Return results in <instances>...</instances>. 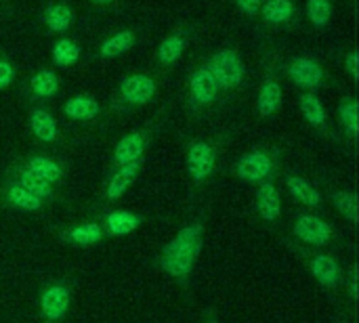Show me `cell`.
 Listing matches in <instances>:
<instances>
[{"label": "cell", "mask_w": 359, "mask_h": 323, "mask_svg": "<svg viewBox=\"0 0 359 323\" xmlns=\"http://www.w3.org/2000/svg\"><path fill=\"white\" fill-rule=\"evenodd\" d=\"M282 99H284L282 86L276 80H265L261 90H259V97H257V111H259V116H263V118L273 116L282 107Z\"/></svg>", "instance_id": "cell-15"}, {"label": "cell", "mask_w": 359, "mask_h": 323, "mask_svg": "<svg viewBox=\"0 0 359 323\" xmlns=\"http://www.w3.org/2000/svg\"><path fill=\"white\" fill-rule=\"evenodd\" d=\"M294 235L309 244V246H326L330 244L332 235H334V229L330 223L318 219V217H311V214H301L294 223Z\"/></svg>", "instance_id": "cell-5"}, {"label": "cell", "mask_w": 359, "mask_h": 323, "mask_svg": "<svg viewBox=\"0 0 359 323\" xmlns=\"http://www.w3.org/2000/svg\"><path fill=\"white\" fill-rule=\"evenodd\" d=\"M29 128H32L34 137L40 139L42 143H53L57 139V122H55L53 114L46 109H40V107L32 109Z\"/></svg>", "instance_id": "cell-17"}, {"label": "cell", "mask_w": 359, "mask_h": 323, "mask_svg": "<svg viewBox=\"0 0 359 323\" xmlns=\"http://www.w3.org/2000/svg\"><path fill=\"white\" fill-rule=\"evenodd\" d=\"M255 206H257L259 217L267 223H273L282 217V198H280L278 187L271 181H265L257 187Z\"/></svg>", "instance_id": "cell-9"}, {"label": "cell", "mask_w": 359, "mask_h": 323, "mask_svg": "<svg viewBox=\"0 0 359 323\" xmlns=\"http://www.w3.org/2000/svg\"><path fill=\"white\" fill-rule=\"evenodd\" d=\"M358 65H359L358 50H351V53H347L345 67H347V71H349V76H351L353 80H358Z\"/></svg>", "instance_id": "cell-35"}, {"label": "cell", "mask_w": 359, "mask_h": 323, "mask_svg": "<svg viewBox=\"0 0 359 323\" xmlns=\"http://www.w3.org/2000/svg\"><path fill=\"white\" fill-rule=\"evenodd\" d=\"M309 269H311L313 277L324 288H330V290L339 288V284H341V267H339V263L332 256H328V254L313 256L311 263H309Z\"/></svg>", "instance_id": "cell-13"}, {"label": "cell", "mask_w": 359, "mask_h": 323, "mask_svg": "<svg viewBox=\"0 0 359 323\" xmlns=\"http://www.w3.org/2000/svg\"><path fill=\"white\" fill-rule=\"evenodd\" d=\"M69 290L61 284L48 286L40 294V311L48 322H59L69 309Z\"/></svg>", "instance_id": "cell-8"}, {"label": "cell", "mask_w": 359, "mask_h": 323, "mask_svg": "<svg viewBox=\"0 0 359 323\" xmlns=\"http://www.w3.org/2000/svg\"><path fill=\"white\" fill-rule=\"evenodd\" d=\"M202 233L204 227L200 223H191L183 227L164 248L160 254V269L177 280H185L191 275L196 261L202 250Z\"/></svg>", "instance_id": "cell-1"}, {"label": "cell", "mask_w": 359, "mask_h": 323, "mask_svg": "<svg viewBox=\"0 0 359 323\" xmlns=\"http://www.w3.org/2000/svg\"><path fill=\"white\" fill-rule=\"evenodd\" d=\"M15 183H19L23 189H27L29 193H34V195L40 198L42 202L48 200V198H53V185L46 183V181H42L40 177H36V174L29 172L27 168H21V170L17 172V181H15Z\"/></svg>", "instance_id": "cell-28"}, {"label": "cell", "mask_w": 359, "mask_h": 323, "mask_svg": "<svg viewBox=\"0 0 359 323\" xmlns=\"http://www.w3.org/2000/svg\"><path fill=\"white\" fill-rule=\"evenodd\" d=\"M301 111L305 116V120L316 126V128H324L326 126V111L322 101L313 95V92H303L301 95Z\"/></svg>", "instance_id": "cell-27"}, {"label": "cell", "mask_w": 359, "mask_h": 323, "mask_svg": "<svg viewBox=\"0 0 359 323\" xmlns=\"http://www.w3.org/2000/svg\"><path fill=\"white\" fill-rule=\"evenodd\" d=\"M307 15L316 27H326L332 19L330 0H307Z\"/></svg>", "instance_id": "cell-31"}, {"label": "cell", "mask_w": 359, "mask_h": 323, "mask_svg": "<svg viewBox=\"0 0 359 323\" xmlns=\"http://www.w3.org/2000/svg\"><path fill=\"white\" fill-rule=\"evenodd\" d=\"M42 21L46 23V27L50 32H65L74 23V11L63 2H57V4H50L44 8Z\"/></svg>", "instance_id": "cell-19"}, {"label": "cell", "mask_w": 359, "mask_h": 323, "mask_svg": "<svg viewBox=\"0 0 359 323\" xmlns=\"http://www.w3.org/2000/svg\"><path fill=\"white\" fill-rule=\"evenodd\" d=\"M141 162H143V160L133 162V164H126V166H118V168H116V172L109 177L107 187H105V195H107V200H120V198L130 189V185L135 183V179H137V177H139V172H141Z\"/></svg>", "instance_id": "cell-12"}, {"label": "cell", "mask_w": 359, "mask_h": 323, "mask_svg": "<svg viewBox=\"0 0 359 323\" xmlns=\"http://www.w3.org/2000/svg\"><path fill=\"white\" fill-rule=\"evenodd\" d=\"M13 78H15V67H13V63L6 61V59H0V90L8 88L11 82H13Z\"/></svg>", "instance_id": "cell-33"}, {"label": "cell", "mask_w": 359, "mask_h": 323, "mask_svg": "<svg viewBox=\"0 0 359 323\" xmlns=\"http://www.w3.org/2000/svg\"><path fill=\"white\" fill-rule=\"evenodd\" d=\"M63 111L69 120L88 122L99 116V103L93 95H76L67 99V103L63 105Z\"/></svg>", "instance_id": "cell-14"}, {"label": "cell", "mask_w": 359, "mask_h": 323, "mask_svg": "<svg viewBox=\"0 0 359 323\" xmlns=\"http://www.w3.org/2000/svg\"><path fill=\"white\" fill-rule=\"evenodd\" d=\"M288 74L292 78V82L301 88H305L307 92H313L322 80H324V69L316 59L309 57H297L288 63Z\"/></svg>", "instance_id": "cell-6"}, {"label": "cell", "mask_w": 359, "mask_h": 323, "mask_svg": "<svg viewBox=\"0 0 359 323\" xmlns=\"http://www.w3.org/2000/svg\"><path fill=\"white\" fill-rule=\"evenodd\" d=\"M6 202L23 212H36L44 206V202L40 198H36L34 193H29L27 189H23L19 183H11L6 187Z\"/></svg>", "instance_id": "cell-21"}, {"label": "cell", "mask_w": 359, "mask_h": 323, "mask_svg": "<svg viewBox=\"0 0 359 323\" xmlns=\"http://www.w3.org/2000/svg\"><path fill=\"white\" fill-rule=\"evenodd\" d=\"M185 38L181 36V34H170V36H166L162 42H160V46H158V59H160V63H164V65H172V63H177L179 59H181V55H183V50H185Z\"/></svg>", "instance_id": "cell-24"}, {"label": "cell", "mask_w": 359, "mask_h": 323, "mask_svg": "<svg viewBox=\"0 0 359 323\" xmlns=\"http://www.w3.org/2000/svg\"><path fill=\"white\" fill-rule=\"evenodd\" d=\"M145 145H147V141H145L143 132H130V135L122 137L116 143V147H114V162H116V166H126V164L143 160Z\"/></svg>", "instance_id": "cell-11"}, {"label": "cell", "mask_w": 359, "mask_h": 323, "mask_svg": "<svg viewBox=\"0 0 359 323\" xmlns=\"http://www.w3.org/2000/svg\"><path fill=\"white\" fill-rule=\"evenodd\" d=\"M156 95V82L154 78L145 74H133L122 80L120 84V97L128 105H145Z\"/></svg>", "instance_id": "cell-7"}, {"label": "cell", "mask_w": 359, "mask_h": 323, "mask_svg": "<svg viewBox=\"0 0 359 323\" xmlns=\"http://www.w3.org/2000/svg\"><path fill=\"white\" fill-rule=\"evenodd\" d=\"M80 57V46L69 40V38H61L53 44V50H50V59L55 65L59 67H69L78 61Z\"/></svg>", "instance_id": "cell-25"}, {"label": "cell", "mask_w": 359, "mask_h": 323, "mask_svg": "<svg viewBox=\"0 0 359 323\" xmlns=\"http://www.w3.org/2000/svg\"><path fill=\"white\" fill-rule=\"evenodd\" d=\"M210 323H215V322H210Z\"/></svg>", "instance_id": "cell-38"}, {"label": "cell", "mask_w": 359, "mask_h": 323, "mask_svg": "<svg viewBox=\"0 0 359 323\" xmlns=\"http://www.w3.org/2000/svg\"><path fill=\"white\" fill-rule=\"evenodd\" d=\"M219 90L221 88H219L215 76L210 74V69L206 65L198 67L191 74V78H189V92H191V97H194V101L198 105H210L217 99Z\"/></svg>", "instance_id": "cell-10"}, {"label": "cell", "mask_w": 359, "mask_h": 323, "mask_svg": "<svg viewBox=\"0 0 359 323\" xmlns=\"http://www.w3.org/2000/svg\"><path fill=\"white\" fill-rule=\"evenodd\" d=\"M349 288H351V298L355 301L358 298V269L351 271V282H349Z\"/></svg>", "instance_id": "cell-36"}, {"label": "cell", "mask_w": 359, "mask_h": 323, "mask_svg": "<svg viewBox=\"0 0 359 323\" xmlns=\"http://www.w3.org/2000/svg\"><path fill=\"white\" fill-rule=\"evenodd\" d=\"M25 168H27L29 172H34L36 177H40L42 181L50 183V185H53V183H59L61 177H63L61 166H59L55 160L46 158V156H32V158L27 160Z\"/></svg>", "instance_id": "cell-22"}, {"label": "cell", "mask_w": 359, "mask_h": 323, "mask_svg": "<svg viewBox=\"0 0 359 323\" xmlns=\"http://www.w3.org/2000/svg\"><path fill=\"white\" fill-rule=\"evenodd\" d=\"M67 240L78 246H93L103 240V229L97 223H82L67 231Z\"/></svg>", "instance_id": "cell-29"}, {"label": "cell", "mask_w": 359, "mask_h": 323, "mask_svg": "<svg viewBox=\"0 0 359 323\" xmlns=\"http://www.w3.org/2000/svg\"><path fill=\"white\" fill-rule=\"evenodd\" d=\"M88 2H93V4H109L114 0H88Z\"/></svg>", "instance_id": "cell-37"}, {"label": "cell", "mask_w": 359, "mask_h": 323, "mask_svg": "<svg viewBox=\"0 0 359 323\" xmlns=\"http://www.w3.org/2000/svg\"><path fill=\"white\" fill-rule=\"evenodd\" d=\"M286 187H288V191L292 193L294 200H299L301 204H305L309 208H320L322 202H324L322 193L303 177H288Z\"/></svg>", "instance_id": "cell-18"}, {"label": "cell", "mask_w": 359, "mask_h": 323, "mask_svg": "<svg viewBox=\"0 0 359 323\" xmlns=\"http://www.w3.org/2000/svg\"><path fill=\"white\" fill-rule=\"evenodd\" d=\"M236 4L246 15H257L261 11V6H263V0H236Z\"/></svg>", "instance_id": "cell-34"}, {"label": "cell", "mask_w": 359, "mask_h": 323, "mask_svg": "<svg viewBox=\"0 0 359 323\" xmlns=\"http://www.w3.org/2000/svg\"><path fill=\"white\" fill-rule=\"evenodd\" d=\"M133 44H135V32L133 29H122V32H116L114 36H109L107 40H103V44L99 48V55L103 59H114V57H120L126 50H130Z\"/></svg>", "instance_id": "cell-20"}, {"label": "cell", "mask_w": 359, "mask_h": 323, "mask_svg": "<svg viewBox=\"0 0 359 323\" xmlns=\"http://www.w3.org/2000/svg\"><path fill=\"white\" fill-rule=\"evenodd\" d=\"M29 86H32V92L40 99H48V97H55L57 90H59V78L55 71L50 69H40L38 74H34V78L29 80Z\"/></svg>", "instance_id": "cell-26"}, {"label": "cell", "mask_w": 359, "mask_h": 323, "mask_svg": "<svg viewBox=\"0 0 359 323\" xmlns=\"http://www.w3.org/2000/svg\"><path fill=\"white\" fill-rule=\"evenodd\" d=\"M339 120L349 137L358 135V103L353 99H343L339 105Z\"/></svg>", "instance_id": "cell-32"}, {"label": "cell", "mask_w": 359, "mask_h": 323, "mask_svg": "<svg viewBox=\"0 0 359 323\" xmlns=\"http://www.w3.org/2000/svg\"><path fill=\"white\" fill-rule=\"evenodd\" d=\"M139 227H141V217H137L135 212H128V210H111L105 217V229L114 238L128 235V233L137 231Z\"/></svg>", "instance_id": "cell-16"}, {"label": "cell", "mask_w": 359, "mask_h": 323, "mask_svg": "<svg viewBox=\"0 0 359 323\" xmlns=\"http://www.w3.org/2000/svg\"><path fill=\"white\" fill-rule=\"evenodd\" d=\"M273 170H276L273 158L261 149L242 156L236 164V174L246 183H257V185L269 181L273 177Z\"/></svg>", "instance_id": "cell-3"}, {"label": "cell", "mask_w": 359, "mask_h": 323, "mask_svg": "<svg viewBox=\"0 0 359 323\" xmlns=\"http://www.w3.org/2000/svg\"><path fill=\"white\" fill-rule=\"evenodd\" d=\"M185 164H187L189 177L200 183V181L208 179L215 172V168H217V151H215V147L210 143L196 141L187 149Z\"/></svg>", "instance_id": "cell-4"}, {"label": "cell", "mask_w": 359, "mask_h": 323, "mask_svg": "<svg viewBox=\"0 0 359 323\" xmlns=\"http://www.w3.org/2000/svg\"><path fill=\"white\" fill-rule=\"evenodd\" d=\"M332 202L347 221L358 223V195L353 191H334Z\"/></svg>", "instance_id": "cell-30"}, {"label": "cell", "mask_w": 359, "mask_h": 323, "mask_svg": "<svg viewBox=\"0 0 359 323\" xmlns=\"http://www.w3.org/2000/svg\"><path fill=\"white\" fill-rule=\"evenodd\" d=\"M206 67L215 76L219 88H225V90H231V88L240 86L242 80H244V74H246L242 57L231 48H223V50L215 53Z\"/></svg>", "instance_id": "cell-2"}, {"label": "cell", "mask_w": 359, "mask_h": 323, "mask_svg": "<svg viewBox=\"0 0 359 323\" xmlns=\"http://www.w3.org/2000/svg\"><path fill=\"white\" fill-rule=\"evenodd\" d=\"M261 15L267 23L280 25L292 19L294 15V4L290 0H267L261 6Z\"/></svg>", "instance_id": "cell-23"}]
</instances>
